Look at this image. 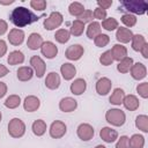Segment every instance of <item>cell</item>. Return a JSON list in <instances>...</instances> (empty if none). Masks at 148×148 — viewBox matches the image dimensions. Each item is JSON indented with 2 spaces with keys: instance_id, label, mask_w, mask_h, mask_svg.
Segmentation results:
<instances>
[{
  "instance_id": "12",
  "label": "cell",
  "mask_w": 148,
  "mask_h": 148,
  "mask_svg": "<svg viewBox=\"0 0 148 148\" xmlns=\"http://www.w3.org/2000/svg\"><path fill=\"white\" fill-rule=\"evenodd\" d=\"M8 40L14 46L21 45L24 40V31L21 30V29H17V28L12 29L8 34Z\"/></svg>"
},
{
  "instance_id": "22",
  "label": "cell",
  "mask_w": 148,
  "mask_h": 148,
  "mask_svg": "<svg viewBox=\"0 0 148 148\" xmlns=\"http://www.w3.org/2000/svg\"><path fill=\"white\" fill-rule=\"evenodd\" d=\"M111 53H112L113 60L120 61L127 57V49L121 44H114L111 49Z\"/></svg>"
},
{
  "instance_id": "47",
  "label": "cell",
  "mask_w": 148,
  "mask_h": 148,
  "mask_svg": "<svg viewBox=\"0 0 148 148\" xmlns=\"http://www.w3.org/2000/svg\"><path fill=\"white\" fill-rule=\"evenodd\" d=\"M8 30V24L5 20H0V36H2L3 34H6V31Z\"/></svg>"
},
{
  "instance_id": "6",
  "label": "cell",
  "mask_w": 148,
  "mask_h": 148,
  "mask_svg": "<svg viewBox=\"0 0 148 148\" xmlns=\"http://www.w3.org/2000/svg\"><path fill=\"white\" fill-rule=\"evenodd\" d=\"M50 136L53 139H60L66 134L67 126L61 120H54L50 126Z\"/></svg>"
},
{
  "instance_id": "54",
  "label": "cell",
  "mask_w": 148,
  "mask_h": 148,
  "mask_svg": "<svg viewBox=\"0 0 148 148\" xmlns=\"http://www.w3.org/2000/svg\"><path fill=\"white\" fill-rule=\"evenodd\" d=\"M1 118H2V114H1V111H0V121H1Z\"/></svg>"
},
{
  "instance_id": "7",
  "label": "cell",
  "mask_w": 148,
  "mask_h": 148,
  "mask_svg": "<svg viewBox=\"0 0 148 148\" xmlns=\"http://www.w3.org/2000/svg\"><path fill=\"white\" fill-rule=\"evenodd\" d=\"M84 53V49L82 45L80 44H73L71 46H68L65 51V57L68 59V60H79L81 59V57L83 56Z\"/></svg>"
},
{
  "instance_id": "27",
  "label": "cell",
  "mask_w": 148,
  "mask_h": 148,
  "mask_svg": "<svg viewBox=\"0 0 148 148\" xmlns=\"http://www.w3.org/2000/svg\"><path fill=\"white\" fill-rule=\"evenodd\" d=\"M133 59L131 58V57H126V58H124L123 60H120L119 62H118V65H117V71L119 72V73H123V74H125V73H128L130 72V69H131V67L133 66Z\"/></svg>"
},
{
  "instance_id": "52",
  "label": "cell",
  "mask_w": 148,
  "mask_h": 148,
  "mask_svg": "<svg viewBox=\"0 0 148 148\" xmlns=\"http://www.w3.org/2000/svg\"><path fill=\"white\" fill-rule=\"evenodd\" d=\"M14 2V0H7V1H3V0H0V5H10V3H13Z\"/></svg>"
},
{
  "instance_id": "46",
  "label": "cell",
  "mask_w": 148,
  "mask_h": 148,
  "mask_svg": "<svg viewBox=\"0 0 148 148\" xmlns=\"http://www.w3.org/2000/svg\"><path fill=\"white\" fill-rule=\"evenodd\" d=\"M97 7L102 8V9H108L112 6V0H97Z\"/></svg>"
},
{
  "instance_id": "23",
  "label": "cell",
  "mask_w": 148,
  "mask_h": 148,
  "mask_svg": "<svg viewBox=\"0 0 148 148\" xmlns=\"http://www.w3.org/2000/svg\"><path fill=\"white\" fill-rule=\"evenodd\" d=\"M16 76L20 81L22 82H25V81H29L31 80V77L34 76V69L29 66H22V67H18L17 72H16Z\"/></svg>"
},
{
  "instance_id": "36",
  "label": "cell",
  "mask_w": 148,
  "mask_h": 148,
  "mask_svg": "<svg viewBox=\"0 0 148 148\" xmlns=\"http://www.w3.org/2000/svg\"><path fill=\"white\" fill-rule=\"evenodd\" d=\"M3 104L8 109H16L21 104V97L18 95H10V96H8L6 98Z\"/></svg>"
},
{
  "instance_id": "43",
  "label": "cell",
  "mask_w": 148,
  "mask_h": 148,
  "mask_svg": "<svg viewBox=\"0 0 148 148\" xmlns=\"http://www.w3.org/2000/svg\"><path fill=\"white\" fill-rule=\"evenodd\" d=\"M79 21H81L82 23H87V22H90L92 20V12L89 10V9H84V12L77 17Z\"/></svg>"
},
{
  "instance_id": "8",
  "label": "cell",
  "mask_w": 148,
  "mask_h": 148,
  "mask_svg": "<svg viewBox=\"0 0 148 148\" xmlns=\"http://www.w3.org/2000/svg\"><path fill=\"white\" fill-rule=\"evenodd\" d=\"M30 65H31V68L35 71L37 77H43L44 76L45 71H46V65L39 56H32L30 58Z\"/></svg>"
},
{
  "instance_id": "11",
  "label": "cell",
  "mask_w": 148,
  "mask_h": 148,
  "mask_svg": "<svg viewBox=\"0 0 148 148\" xmlns=\"http://www.w3.org/2000/svg\"><path fill=\"white\" fill-rule=\"evenodd\" d=\"M112 87V82L109 77H101L96 82V91L101 96H105L110 92Z\"/></svg>"
},
{
  "instance_id": "3",
  "label": "cell",
  "mask_w": 148,
  "mask_h": 148,
  "mask_svg": "<svg viewBox=\"0 0 148 148\" xmlns=\"http://www.w3.org/2000/svg\"><path fill=\"white\" fill-rule=\"evenodd\" d=\"M105 119L112 126H123L126 121V114L120 109H110L105 113Z\"/></svg>"
},
{
  "instance_id": "4",
  "label": "cell",
  "mask_w": 148,
  "mask_h": 148,
  "mask_svg": "<svg viewBox=\"0 0 148 148\" xmlns=\"http://www.w3.org/2000/svg\"><path fill=\"white\" fill-rule=\"evenodd\" d=\"M25 133V124L20 118H13L8 123V134L12 138L18 139Z\"/></svg>"
},
{
  "instance_id": "35",
  "label": "cell",
  "mask_w": 148,
  "mask_h": 148,
  "mask_svg": "<svg viewBox=\"0 0 148 148\" xmlns=\"http://www.w3.org/2000/svg\"><path fill=\"white\" fill-rule=\"evenodd\" d=\"M54 38H56V40H57L58 43H60V44H65V43H67V42L69 40V38H71V34H69V31L66 30V29H59V30L56 31V34H54Z\"/></svg>"
},
{
  "instance_id": "34",
  "label": "cell",
  "mask_w": 148,
  "mask_h": 148,
  "mask_svg": "<svg viewBox=\"0 0 148 148\" xmlns=\"http://www.w3.org/2000/svg\"><path fill=\"white\" fill-rule=\"evenodd\" d=\"M135 126L143 133L148 132V117L146 114H140L135 118Z\"/></svg>"
},
{
  "instance_id": "13",
  "label": "cell",
  "mask_w": 148,
  "mask_h": 148,
  "mask_svg": "<svg viewBox=\"0 0 148 148\" xmlns=\"http://www.w3.org/2000/svg\"><path fill=\"white\" fill-rule=\"evenodd\" d=\"M40 52L42 54L47 58V59H53L57 54H58V47L56 46V44H53L52 42H44L40 46Z\"/></svg>"
},
{
  "instance_id": "38",
  "label": "cell",
  "mask_w": 148,
  "mask_h": 148,
  "mask_svg": "<svg viewBox=\"0 0 148 148\" xmlns=\"http://www.w3.org/2000/svg\"><path fill=\"white\" fill-rule=\"evenodd\" d=\"M109 42H110V37L105 34H99L94 38V43L97 47H104L109 44Z\"/></svg>"
},
{
  "instance_id": "50",
  "label": "cell",
  "mask_w": 148,
  "mask_h": 148,
  "mask_svg": "<svg viewBox=\"0 0 148 148\" xmlns=\"http://www.w3.org/2000/svg\"><path fill=\"white\" fill-rule=\"evenodd\" d=\"M140 52H141V54H142V57H143L145 59H148V44H145V45L141 47Z\"/></svg>"
},
{
  "instance_id": "5",
  "label": "cell",
  "mask_w": 148,
  "mask_h": 148,
  "mask_svg": "<svg viewBox=\"0 0 148 148\" xmlns=\"http://www.w3.org/2000/svg\"><path fill=\"white\" fill-rule=\"evenodd\" d=\"M64 21V16L59 12H52L49 17H46L43 22V25L46 30H54L56 28H59Z\"/></svg>"
},
{
  "instance_id": "24",
  "label": "cell",
  "mask_w": 148,
  "mask_h": 148,
  "mask_svg": "<svg viewBox=\"0 0 148 148\" xmlns=\"http://www.w3.org/2000/svg\"><path fill=\"white\" fill-rule=\"evenodd\" d=\"M123 104L130 111H135L140 106V102L135 95H126L123 99Z\"/></svg>"
},
{
  "instance_id": "37",
  "label": "cell",
  "mask_w": 148,
  "mask_h": 148,
  "mask_svg": "<svg viewBox=\"0 0 148 148\" xmlns=\"http://www.w3.org/2000/svg\"><path fill=\"white\" fill-rule=\"evenodd\" d=\"M102 27L108 31H113L119 27V24L114 17H108V18L102 21Z\"/></svg>"
},
{
  "instance_id": "53",
  "label": "cell",
  "mask_w": 148,
  "mask_h": 148,
  "mask_svg": "<svg viewBox=\"0 0 148 148\" xmlns=\"http://www.w3.org/2000/svg\"><path fill=\"white\" fill-rule=\"evenodd\" d=\"M95 148H106L105 146H103V145H98V146H96Z\"/></svg>"
},
{
  "instance_id": "26",
  "label": "cell",
  "mask_w": 148,
  "mask_h": 148,
  "mask_svg": "<svg viewBox=\"0 0 148 148\" xmlns=\"http://www.w3.org/2000/svg\"><path fill=\"white\" fill-rule=\"evenodd\" d=\"M124 97H125V91L121 88H116L113 90V92L111 94V96L109 98V102L113 105H120V104H123Z\"/></svg>"
},
{
  "instance_id": "20",
  "label": "cell",
  "mask_w": 148,
  "mask_h": 148,
  "mask_svg": "<svg viewBox=\"0 0 148 148\" xmlns=\"http://www.w3.org/2000/svg\"><path fill=\"white\" fill-rule=\"evenodd\" d=\"M60 73H61V75H62V77H64L66 81H68V80H72V79L75 76V74H76V68H75V66H74L73 64H71V62H65V64H62L61 67H60Z\"/></svg>"
},
{
  "instance_id": "10",
  "label": "cell",
  "mask_w": 148,
  "mask_h": 148,
  "mask_svg": "<svg viewBox=\"0 0 148 148\" xmlns=\"http://www.w3.org/2000/svg\"><path fill=\"white\" fill-rule=\"evenodd\" d=\"M130 73H131V76L134 80H138L139 81V80H142V79L146 77V75H147V68H146V66L142 62H135L131 67Z\"/></svg>"
},
{
  "instance_id": "14",
  "label": "cell",
  "mask_w": 148,
  "mask_h": 148,
  "mask_svg": "<svg viewBox=\"0 0 148 148\" xmlns=\"http://www.w3.org/2000/svg\"><path fill=\"white\" fill-rule=\"evenodd\" d=\"M101 139L106 143H112L118 139V132L111 127H103L99 131Z\"/></svg>"
},
{
  "instance_id": "19",
  "label": "cell",
  "mask_w": 148,
  "mask_h": 148,
  "mask_svg": "<svg viewBox=\"0 0 148 148\" xmlns=\"http://www.w3.org/2000/svg\"><path fill=\"white\" fill-rule=\"evenodd\" d=\"M43 43H44L43 42V37L39 34H37V32H32L28 37L27 46L30 50H37V49H40V46H42Z\"/></svg>"
},
{
  "instance_id": "33",
  "label": "cell",
  "mask_w": 148,
  "mask_h": 148,
  "mask_svg": "<svg viewBox=\"0 0 148 148\" xmlns=\"http://www.w3.org/2000/svg\"><path fill=\"white\" fill-rule=\"evenodd\" d=\"M131 42H132V49H133L134 51H140L141 47H142L145 44H147L146 38H145L142 35H139V34L133 35Z\"/></svg>"
},
{
  "instance_id": "31",
  "label": "cell",
  "mask_w": 148,
  "mask_h": 148,
  "mask_svg": "<svg viewBox=\"0 0 148 148\" xmlns=\"http://www.w3.org/2000/svg\"><path fill=\"white\" fill-rule=\"evenodd\" d=\"M84 31V23H82L81 21L79 20H74L72 22V25H71V29H69V34L75 36V37H79L83 34Z\"/></svg>"
},
{
  "instance_id": "42",
  "label": "cell",
  "mask_w": 148,
  "mask_h": 148,
  "mask_svg": "<svg viewBox=\"0 0 148 148\" xmlns=\"http://www.w3.org/2000/svg\"><path fill=\"white\" fill-rule=\"evenodd\" d=\"M46 1L45 0H31L30 1V6L31 8L36 9V10H44L46 8Z\"/></svg>"
},
{
  "instance_id": "16",
  "label": "cell",
  "mask_w": 148,
  "mask_h": 148,
  "mask_svg": "<svg viewBox=\"0 0 148 148\" xmlns=\"http://www.w3.org/2000/svg\"><path fill=\"white\" fill-rule=\"evenodd\" d=\"M86 88H87V82H86V80L82 79V77L75 79V80L71 83V87H69L71 92H72L73 95H76V96L83 94V92L86 91Z\"/></svg>"
},
{
  "instance_id": "21",
  "label": "cell",
  "mask_w": 148,
  "mask_h": 148,
  "mask_svg": "<svg viewBox=\"0 0 148 148\" xmlns=\"http://www.w3.org/2000/svg\"><path fill=\"white\" fill-rule=\"evenodd\" d=\"M45 86H46V88H49L51 90L58 89L59 86H60V76H59V74L56 73V72L49 73L46 79H45Z\"/></svg>"
},
{
  "instance_id": "41",
  "label": "cell",
  "mask_w": 148,
  "mask_h": 148,
  "mask_svg": "<svg viewBox=\"0 0 148 148\" xmlns=\"http://www.w3.org/2000/svg\"><path fill=\"white\" fill-rule=\"evenodd\" d=\"M136 91L142 98L148 97V82H142L136 86Z\"/></svg>"
},
{
  "instance_id": "29",
  "label": "cell",
  "mask_w": 148,
  "mask_h": 148,
  "mask_svg": "<svg viewBox=\"0 0 148 148\" xmlns=\"http://www.w3.org/2000/svg\"><path fill=\"white\" fill-rule=\"evenodd\" d=\"M101 34V24L97 21H92L87 27V37L90 39H94L97 35Z\"/></svg>"
},
{
  "instance_id": "51",
  "label": "cell",
  "mask_w": 148,
  "mask_h": 148,
  "mask_svg": "<svg viewBox=\"0 0 148 148\" xmlns=\"http://www.w3.org/2000/svg\"><path fill=\"white\" fill-rule=\"evenodd\" d=\"M8 68L5 66V65H2V64H0V77H3V76H6L7 74H8Z\"/></svg>"
},
{
  "instance_id": "32",
  "label": "cell",
  "mask_w": 148,
  "mask_h": 148,
  "mask_svg": "<svg viewBox=\"0 0 148 148\" xmlns=\"http://www.w3.org/2000/svg\"><path fill=\"white\" fill-rule=\"evenodd\" d=\"M68 12H69L71 15L79 17V16L84 12V6H83L81 2H77V1L71 2V5L68 6Z\"/></svg>"
},
{
  "instance_id": "9",
  "label": "cell",
  "mask_w": 148,
  "mask_h": 148,
  "mask_svg": "<svg viewBox=\"0 0 148 148\" xmlns=\"http://www.w3.org/2000/svg\"><path fill=\"white\" fill-rule=\"evenodd\" d=\"M76 134L82 141H89L94 136V127L90 124L82 123L76 128Z\"/></svg>"
},
{
  "instance_id": "44",
  "label": "cell",
  "mask_w": 148,
  "mask_h": 148,
  "mask_svg": "<svg viewBox=\"0 0 148 148\" xmlns=\"http://www.w3.org/2000/svg\"><path fill=\"white\" fill-rule=\"evenodd\" d=\"M92 16L97 20H105L106 18V10L105 9H102L99 7H96L94 13H92Z\"/></svg>"
},
{
  "instance_id": "1",
  "label": "cell",
  "mask_w": 148,
  "mask_h": 148,
  "mask_svg": "<svg viewBox=\"0 0 148 148\" xmlns=\"http://www.w3.org/2000/svg\"><path fill=\"white\" fill-rule=\"evenodd\" d=\"M39 18H40L39 16H37L30 9H28L23 6L15 7L9 15L10 22L17 28H23L25 25H29L34 22H37Z\"/></svg>"
},
{
  "instance_id": "18",
  "label": "cell",
  "mask_w": 148,
  "mask_h": 148,
  "mask_svg": "<svg viewBox=\"0 0 148 148\" xmlns=\"http://www.w3.org/2000/svg\"><path fill=\"white\" fill-rule=\"evenodd\" d=\"M133 37V32L125 27H118L116 31V38L120 43H128Z\"/></svg>"
},
{
  "instance_id": "25",
  "label": "cell",
  "mask_w": 148,
  "mask_h": 148,
  "mask_svg": "<svg viewBox=\"0 0 148 148\" xmlns=\"http://www.w3.org/2000/svg\"><path fill=\"white\" fill-rule=\"evenodd\" d=\"M24 61V54L18 51V50H15V51H12L7 58V62L12 66H15V65H18V64H22Z\"/></svg>"
},
{
  "instance_id": "2",
  "label": "cell",
  "mask_w": 148,
  "mask_h": 148,
  "mask_svg": "<svg viewBox=\"0 0 148 148\" xmlns=\"http://www.w3.org/2000/svg\"><path fill=\"white\" fill-rule=\"evenodd\" d=\"M120 5L131 13L133 14H139V15H142L147 12L148 9V3L147 1H143V0H124L120 2Z\"/></svg>"
},
{
  "instance_id": "45",
  "label": "cell",
  "mask_w": 148,
  "mask_h": 148,
  "mask_svg": "<svg viewBox=\"0 0 148 148\" xmlns=\"http://www.w3.org/2000/svg\"><path fill=\"white\" fill-rule=\"evenodd\" d=\"M116 148H130L128 146V136L123 135L118 139L117 143H116Z\"/></svg>"
},
{
  "instance_id": "48",
  "label": "cell",
  "mask_w": 148,
  "mask_h": 148,
  "mask_svg": "<svg viewBox=\"0 0 148 148\" xmlns=\"http://www.w3.org/2000/svg\"><path fill=\"white\" fill-rule=\"evenodd\" d=\"M7 52V44L3 39H0V58L3 57Z\"/></svg>"
},
{
  "instance_id": "30",
  "label": "cell",
  "mask_w": 148,
  "mask_h": 148,
  "mask_svg": "<svg viewBox=\"0 0 148 148\" xmlns=\"http://www.w3.org/2000/svg\"><path fill=\"white\" fill-rule=\"evenodd\" d=\"M128 146L130 148H143L145 146V138L141 134H133L128 138Z\"/></svg>"
},
{
  "instance_id": "40",
  "label": "cell",
  "mask_w": 148,
  "mask_h": 148,
  "mask_svg": "<svg viewBox=\"0 0 148 148\" xmlns=\"http://www.w3.org/2000/svg\"><path fill=\"white\" fill-rule=\"evenodd\" d=\"M99 62H101L103 66H110V65L113 62V57H112L111 50H108V51H105L104 53L101 54V57H99Z\"/></svg>"
},
{
  "instance_id": "15",
  "label": "cell",
  "mask_w": 148,
  "mask_h": 148,
  "mask_svg": "<svg viewBox=\"0 0 148 148\" xmlns=\"http://www.w3.org/2000/svg\"><path fill=\"white\" fill-rule=\"evenodd\" d=\"M77 108V102L73 97H64L59 102V109L62 112H72Z\"/></svg>"
},
{
  "instance_id": "39",
  "label": "cell",
  "mask_w": 148,
  "mask_h": 148,
  "mask_svg": "<svg viewBox=\"0 0 148 148\" xmlns=\"http://www.w3.org/2000/svg\"><path fill=\"white\" fill-rule=\"evenodd\" d=\"M121 22L125 24V28H126V27H127V28H131V27H134V25H135V23H136V17H135V15L127 13V14H124V15L121 16Z\"/></svg>"
},
{
  "instance_id": "28",
  "label": "cell",
  "mask_w": 148,
  "mask_h": 148,
  "mask_svg": "<svg viewBox=\"0 0 148 148\" xmlns=\"http://www.w3.org/2000/svg\"><path fill=\"white\" fill-rule=\"evenodd\" d=\"M31 130H32V132H34L35 135L42 136L46 132V123L44 120H42V119H37V120H35L32 123Z\"/></svg>"
},
{
  "instance_id": "17",
  "label": "cell",
  "mask_w": 148,
  "mask_h": 148,
  "mask_svg": "<svg viewBox=\"0 0 148 148\" xmlns=\"http://www.w3.org/2000/svg\"><path fill=\"white\" fill-rule=\"evenodd\" d=\"M40 105V101L38 97L34 96V95H30V96H27L24 98V102H23V108L27 112H34L36 111Z\"/></svg>"
},
{
  "instance_id": "49",
  "label": "cell",
  "mask_w": 148,
  "mask_h": 148,
  "mask_svg": "<svg viewBox=\"0 0 148 148\" xmlns=\"http://www.w3.org/2000/svg\"><path fill=\"white\" fill-rule=\"evenodd\" d=\"M7 92V84L0 81V98H2Z\"/></svg>"
}]
</instances>
